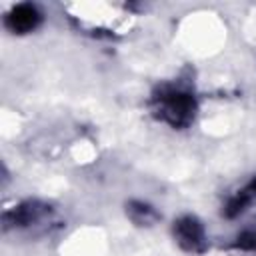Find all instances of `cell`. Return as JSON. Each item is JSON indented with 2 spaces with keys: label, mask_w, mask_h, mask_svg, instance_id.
Returning a JSON list of instances; mask_svg holds the SVG:
<instances>
[{
  "label": "cell",
  "mask_w": 256,
  "mask_h": 256,
  "mask_svg": "<svg viewBox=\"0 0 256 256\" xmlns=\"http://www.w3.org/2000/svg\"><path fill=\"white\" fill-rule=\"evenodd\" d=\"M160 102V112L162 116L172 122V124H184L192 118L194 112V102L188 94L180 92V90H168L162 92V96L158 98Z\"/></svg>",
  "instance_id": "cell-1"
},
{
  "label": "cell",
  "mask_w": 256,
  "mask_h": 256,
  "mask_svg": "<svg viewBox=\"0 0 256 256\" xmlns=\"http://www.w3.org/2000/svg\"><path fill=\"white\" fill-rule=\"evenodd\" d=\"M176 236H178V242L186 248V250H200L202 244H204V230L202 226L194 220V218H182L178 220L176 224Z\"/></svg>",
  "instance_id": "cell-2"
},
{
  "label": "cell",
  "mask_w": 256,
  "mask_h": 256,
  "mask_svg": "<svg viewBox=\"0 0 256 256\" xmlns=\"http://www.w3.org/2000/svg\"><path fill=\"white\" fill-rule=\"evenodd\" d=\"M38 22H40V14L30 4L16 6L10 12V16L6 18V24H8V28L12 32H30V30H34L38 26Z\"/></svg>",
  "instance_id": "cell-3"
}]
</instances>
